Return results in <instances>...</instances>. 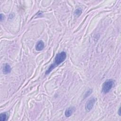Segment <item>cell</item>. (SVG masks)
Returning a JSON list of instances; mask_svg holds the SVG:
<instances>
[{"instance_id":"9","label":"cell","mask_w":121,"mask_h":121,"mask_svg":"<svg viewBox=\"0 0 121 121\" xmlns=\"http://www.w3.org/2000/svg\"><path fill=\"white\" fill-rule=\"evenodd\" d=\"M91 92H92V90H88V91H87V92L86 93V94H85V97H87V96H88V95H89L91 93Z\"/></svg>"},{"instance_id":"7","label":"cell","mask_w":121,"mask_h":121,"mask_svg":"<svg viewBox=\"0 0 121 121\" xmlns=\"http://www.w3.org/2000/svg\"><path fill=\"white\" fill-rule=\"evenodd\" d=\"M7 114L6 112L2 113L0 115V120L1 121H5L7 120Z\"/></svg>"},{"instance_id":"1","label":"cell","mask_w":121,"mask_h":121,"mask_svg":"<svg viewBox=\"0 0 121 121\" xmlns=\"http://www.w3.org/2000/svg\"><path fill=\"white\" fill-rule=\"evenodd\" d=\"M66 56H67L66 53L65 52H60L57 54L55 57L54 61L53 63L52 64L51 66L49 67L48 69L46 71L45 74L46 75L48 74L56 67H57L60 64L63 62L65 60L66 58Z\"/></svg>"},{"instance_id":"8","label":"cell","mask_w":121,"mask_h":121,"mask_svg":"<svg viewBox=\"0 0 121 121\" xmlns=\"http://www.w3.org/2000/svg\"><path fill=\"white\" fill-rule=\"evenodd\" d=\"M81 13H82V9H77L75 11V12L74 13V15L75 16H76V17H78L81 15Z\"/></svg>"},{"instance_id":"5","label":"cell","mask_w":121,"mask_h":121,"mask_svg":"<svg viewBox=\"0 0 121 121\" xmlns=\"http://www.w3.org/2000/svg\"><path fill=\"white\" fill-rule=\"evenodd\" d=\"M44 47V44L43 41H38L35 45V49L36 51H41L43 49Z\"/></svg>"},{"instance_id":"4","label":"cell","mask_w":121,"mask_h":121,"mask_svg":"<svg viewBox=\"0 0 121 121\" xmlns=\"http://www.w3.org/2000/svg\"><path fill=\"white\" fill-rule=\"evenodd\" d=\"M75 109L74 107H69L66 109L65 112V115L66 117H69L70 116L73 112L75 111Z\"/></svg>"},{"instance_id":"2","label":"cell","mask_w":121,"mask_h":121,"mask_svg":"<svg viewBox=\"0 0 121 121\" xmlns=\"http://www.w3.org/2000/svg\"><path fill=\"white\" fill-rule=\"evenodd\" d=\"M114 84V82L112 79H108L105 81L102 86V92L105 94L108 93L112 89Z\"/></svg>"},{"instance_id":"10","label":"cell","mask_w":121,"mask_h":121,"mask_svg":"<svg viewBox=\"0 0 121 121\" xmlns=\"http://www.w3.org/2000/svg\"><path fill=\"white\" fill-rule=\"evenodd\" d=\"M120 110H121V108H119V111H118V113H119V115L120 116L121 115V112H120Z\"/></svg>"},{"instance_id":"6","label":"cell","mask_w":121,"mask_h":121,"mask_svg":"<svg viewBox=\"0 0 121 121\" xmlns=\"http://www.w3.org/2000/svg\"><path fill=\"white\" fill-rule=\"evenodd\" d=\"M11 68L8 64H5L3 68V72L4 74H8L10 72Z\"/></svg>"},{"instance_id":"3","label":"cell","mask_w":121,"mask_h":121,"mask_svg":"<svg viewBox=\"0 0 121 121\" xmlns=\"http://www.w3.org/2000/svg\"><path fill=\"white\" fill-rule=\"evenodd\" d=\"M95 101L96 99L94 97H91V98L88 99L85 104V107L86 110L87 112L90 111L94 107Z\"/></svg>"}]
</instances>
